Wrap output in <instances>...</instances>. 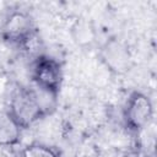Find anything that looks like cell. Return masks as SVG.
<instances>
[{
    "mask_svg": "<svg viewBox=\"0 0 157 157\" xmlns=\"http://www.w3.org/2000/svg\"><path fill=\"white\" fill-rule=\"evenodd\" d=\"M152 115L153 104L151 98L140 91L131 92L123 109V120L125 128L134 134H139L150 123Z\"/></svg>",
    "mask_w": 157,
    "mask_h": 157,
    "instance_id": "277c9868",
    "label": "cell"
},
{
    "mask_svg": "<svg viewBox=\"0 0 157 157\" xmlns=\"http://www.w3.org/2000/svg\"><path fill=\"white\" fill-rule=\"evenodd\" d=\"M103 61L115 72H124L128 69L129 55L126 49L118 42L112 40L103 48Z\"/></svg>",
    "mask_w": 157,
    "mask_h": 157,
    "instance_id": "5b68a950",
    "label": "cell"
},
{
    "mask_svg": "<svg viewBox=\"0 0 157 157\" xmlns=\"http://www.w3.org/2000/svg\"><path fill=\"white\" fill-rule=\"evenodd\" d=\"M1 38L15 47L26 48L37 36V26L33 17L22 9L10 10L1 26H0Z\"/></svg>",
    "mask_w": 157,
    "mask_h": 157,
    "instance_id": "7a4b0ae2",
    "label": "cell"
},
{
    "mask_svg": "<svg viewBox=\"0 0 157 157\" xmlns=\"http://www.w3.org/2000/svg\"><path fill=\"white\" fill-rule=\"evenodd\" d=\"M21 157H61V153L54 146L42 142H32L21 150Z\"/></svg>",
    "mask_w": 157,
    "mask_h": 157,
    "instance_id": "52a82bcc",
    "label": "cell"
},
{
    "mask_svg": "<svg viewBox=\"0 0 157 157\" xmlns=\"http://www.w3.org/2000/svg\"><path fill=\"white\" fill-rule=\"evenodd\" d=\"M56 96L36 86H17L10 93L6 112L20 125L27 129L55 109Z\"/></svg>",
    "mask_w": 157,
    "mask_h": 157,
    "instance_id": "6da1fadb",
    "label": "cell"
},
{
    "mask_svg": "<svg viewBox=\"0 0 157 157\" xmlns=\"http://www.w3.org/2000/svg\"><path fill=\"white\" fill-rule=\"evenodd\" d=\"M124 157H148L146 153H144L142 151H139V150H136V151H131V152H129V153H126Z\"/></svg>",
    "mask_w": 157,
    "mask_h": 157,
    "instance_id": "ba28073f",
    "label": "cell"
},
{
    "mask_svg": "<svg viewBox=\"0 0 157 157\" xmlns=\"http://www.w3.org/2000/svg\"><path fill=\"white\" fill-rule=\"evenodd\" d=\"M31 77L36 87L58 97L64 78L63 66L53 56L38 55L32 63Z\"/></svg>",
    "mask_w": 157,
    "mask_h": 157,
    "instance_id": "3957f363",
    "label": "cell"
},
{
    "mask_svg": "<svg viewBox=\"0 0 157 157\" xmlns=\"http://www.w3.org/2000/svg\"><path fill=\"white\" fill-rule=\"evenodd\" d=\"M22 129L11 118V115L4 110L0 112V146L11 147L18 144Z\"/></svg>",
    "mask_w": 157,
    "mask_h": 157,
    "instance_id": "8992f818",
    "label": "cell"
}]
</instances>
